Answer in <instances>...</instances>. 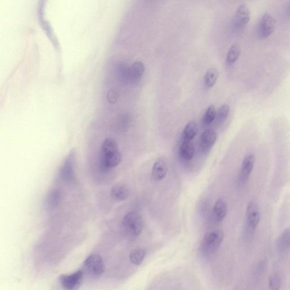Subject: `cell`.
<instances>
[{
    "instance_id": "obj_1",
    "label": "cell",
    "mask_w": 290,
    "mask_h": 290,
    "mask_svg": "<svg viewBox=\"0 0 290 290\" xmlns=\"http://www.w3.org/2000/svg\"><path fill=\"white\" fill-rule=\"evenodd\" d=\"M122 154L119 152L115 139H105L101 145L100 154V164L105 170L114 168L121 162Z\"/></svg>"
},
{
    "instance_id": "obj_2",
    "label": "cell",
    "mask_w": 290,
    "mask_h": 290,
    "mask_svg": "<svg viewBox=\"0 0 290 290\" xmlns=\"http://www.w3.org/2000/svg\"><path fill=\"white\" fill-rule=\"evenodd\" d=\"M224 238V232L220 230L207 233L199 245V254L204 258L212 257L219 249Z\"/></svg>"
},
{
    "instance_id": "obj_3",
    "label": "cell",
    "mask_w": 290,
    "mask_h": 290,
    "mask_svg": "<svg viewBox=\"0 0 290 290\" xmlns=\"http://www.w3.org/2000/svg\"><path fill=\"white\" fill-rule=\"evenodd\" d=\"M144 221L136 212H130L126 215L122 222V226L127 235L135 237L140 235L144 228Z\"/></svg>"
},
{
    "instance_id": "obj_4",
    "label": "cell",
    "mask_w": 290,
    "mask_h": 290,
    "mask_svg": "<svg viewBox=\"0 0 290 290\" xmlns=\"http://www.w3.org/2000/svg\"><path fill=\"white\" fill-rule=\"evenodd\" d=\"M276 21L272 15L265 13L259 18L256 32L260 39H266L272 35L276 29Z\"/></svg>"
},
{
    "instance_id": "obj_5",
    "label": "cell",
    "mask_w": 290,
    "mask_h": 290,
    "mask_svg": "<svg viewBox=\"0 0 290 290\" xmlns=\"http://www.w3.org/2000/svg\"><path fill=\"white\" fill-rule=\"evenodd\" d=\"M251 18V12L246 5L242 4L237 8L233 17V28L236 31H242L249 22Z\"/></svg>"
},
{
    "instance_id": "obj_6",
    "label": "cell",
    "mask_w": 290,
    "mask_h": 290,
    "mask_svg": "<svg viewBox=\"0 0 290 290\" xmlns=\"http://www.w3.org/2000/svg\"><path fill=\"white\" fill-rule=\"evenodd\" d=\"M74 153L71 152L64 161L60 169V176L64 182L71 183L75 179Z\"/></svg>"
},
{
    "instance_id": "obj_7",
    "label": "cell",
    "mask_w": 290,
    "mask_h": 290,
    "mask_svg": "<svg viewBox=\"0 0 290 290\" xmlns=\"http://www.w3.org/2000/svg\"><path fill=\"white\" fill-rule=\"evenodd\" d=\"M85 267L90 274L100 276L104 272V265L102 258L98 255H90L85 261Z\"/></svg>"
},
{
    "instance_id": "obj_8",
    "label": "cell",
    "mask_w": 290,
    "mask_h": 290,
    "mask_svg": "<svg viewBox=\"0 0 290 290\" xmlns=\"http://www.w3.org/2000/svg\"><path fill=\"white\" fill-rule=\"evenodd\" d=\"M246 217L248 224L251 228L255 229L258 227L261 220V213L257 202L251 201L248 203Z\"/></svg>"
},
{
    "instance_id": "obj_9",
    "label": "cell",
    "mask_w": 290,
    "mask_h": 290,
    "mask_svg": "<svg viewBox=\"0 0 290 290\" xmlns=\"http://www.w3.org/2000/svg\"><path fill=\"white\" fill-rule=\"evenodd\" d=\"M145 70L144 64L141 62H135L128 67L129 84H136L140 81Z\"/></svg>"
},
{
    "instance_id": "obj_10",
    "label": "cell",
    "mask_w": 290,
    "mask_h": 290,
    "mask_svg": "<svg viewBox=\"0 0 290 290\" xmlns=\"http://www.w3.org/2000/svg\"><path fill=\"white\" fill-rule=\"evenodd\" d=\"M82 278L81 271L69 275H63L60 277V283L66 290H74L80 284Z\"/></svg>"
},
{
    "instance_id": "obj_11",
    "label": "cell",
    "mask_w": 290,
    "mask_h": 290,
    "mask_svg": "<svg viewBox=\"0 0 290 290\" xmlns=\"http://www.w3.org/2000/svg\"><path fill=\"white\" fill-rule=\"evenodd\" d=\"M168 166L167 161L161 158L154 163L152 169V176L154 180L158 182L163 179L166 176Z\"/></svg>"
},
{
    "instance_id": "obj_12",
    "label": "cell",
    "mask_w": 290,
    "mask_h": 290,
    "mask_svg": "<svg viewBox=\"0 0 290 290\" xmlns=\"http://www.w3.org/2000/svg\"><path fill=\"white\" fill-rule=\"evenodd\" d=\"M255 160V156L254 154H248L244 158L240 173L241 179L244 182L249 178L252 170H253Z\"/></svg>"
},
{
    "instance_id": "obj_13",
    "label": "cell",
    "mask_w": 290,
    "mask_h": 290,
    "mask_svg": "<svg viewBox=\"0 0 290 290\" xmlns=\"http://www.w3.org/2000/svg\"><path fill=\"white\" fill-rule=\"evenodd\" d=\"M195 148L191 141L183 140L179 146V154L182 160L191 161L194 156Z\"/></svg>"
},
{
    "instance_id": "obj_14",
    "label": "cell",
    "mask_w": 290,
    "mask_h": 290,
    "mask_svg": "<svg viewBox=\"0 0 290 290\" xmlns=\"http://www.w3.org/2000/svg\"><path fill=\"white\" fill-rule=\"evenodd\" d=\"M213 212L217 222H221L225 219L227 213V203L225 198L218 199L214 206Z\"/></svg>"
},
{
    "instance_id": "obj_15",
    "label": "cell",
    "mask_w": 290,
    "mask_h": 290,
    "mask_svg": "<svg viewBox=\"0 0 290 290\" xmlns=\"http://www.w3.org/2000/svg\"><path fill=\"white\" fill-rule=\"evenodd\" d=\"M111 196L116 201H124L129 196V191L124 184H118L112 188Z\"/></svg>"
},
{
    "instance_id": "obj_16",
    "label": "cell",
    "mask_w": 290,
    "mask_h": 290,
    "mask_svg": "<svg viewBox=\"0 0 290 290\" xmlns=\"http://www.w3.org/2000/svg\"><path fill=\"white\" fill-rule=\"evenodd\" d=\"M217 141V133L212 128H208L201 134V143L203 148H211Z\"/></svg>"
},
{
    "instance_id": "obj_17",
    "label": "cell",
    "mask_w": 290,
    "mask_h": 290,
    "mask_svg": "<svg viewBox=\"0 0 290 290\" xmlns=\"http://www.w3.org/2000/svg\"><path fill=\"white\" fill-rule=\"evenodd\" d=\"M62 201V193L59 190H52L47 195L46 203L48 209L58 208Z\"/></svg>"
},
{
    "instance_id": "obj_18",
    "label": "cell",
    "mask_w": 290,
    "mask_h": 290,
    "mask_svg": "<svg viewBox=\"0 0 290 290\" xmlns=\"http://www.w3.org/2000/svg\"><path fill=\"white\" fill-rule=\"evenodd\" d=\"M218 77H219V72L215 67H211L207 70L203 77V82L205 87L208 89L212 88L216 84Z\"/></svg>"
},
{
    "instance_id": "obj_19",
    "label": "cell",
    "mask_w": 290,
    "mask_h": 290,
    "mask_svg": "<svg viewBox=\"0 0 290 290\" xmlns=\"http://www.w3.org/2000/svg\"><path fill=\"white\" fill-rule=\"evenodd\" d=\"M198 126L196 123L191 121L188 123L183 130V140L192 141L198 133Z\"/></svg>"
},
{
    "instance_id": "obj_20",
    "label": "cell",
    "mask_w": 290,
    "mask_h": 290,
    "mask_svg": "<svg viewBox=\"0 0 290 290\" xmlns=\"http://www.w3.org/2000/svg\"><path fill=\"white\" fill-rule=\"evenodd\" d=\"M241 54V48L238 44H233L229 48L226 56V64L232 65L238 61Z\"/></svg>"
},
{
    "instance_id": "obj_21",
    "label": "cell",
    "mask_w": 290,
    "mask_h": 290,
    "mask_svg": "<svg viewBox=\"0 0 290 290\" xmlns=\"http://www.w3.org/2000/svg\"><path fill=\"white\" fill-rule=\"evenodd\" d=\"M290 232L288 228L282 232L277 240V245L279 251L282 252H285L289 249L290 247Z\"/></svg>"
},
{
    "instance_id": "obj_22",
    "label": "cell",
    "mask_w": 290,
    "mask_h": 290,
    "mask_svg": "<svg viewBox=\"0 0 290 290\" xmlns=\"http://www.w3.org/2000/svg\"><path fill=\"white\" fill-rule=\"evenodd\" d=\"M217 108L214 105H211L206 109L204 115L203 116L202 122L205 125H209L212 123L217 116Z\"/></svg>"
},
{
    "instance_id": "obj_23",
    "label": "cell",
    "mask_w": 290,
    "mask_h": 290,
    "mask_svg": "<svg viewBox=\"0 0 290 290\" xmlns=\"http://www.w3.org/2000/svg\"><path fill=\"white\" fill-rule=\"evenodd\" d=\"M146 255V252L143 249H137L131 252L129 258L130 261L135 265H138L142 262Z\"/></svg>"
},
{
    "instance_id": "obj_24",
    "label": "cell",
    "mask_w": 290,
    "mask_h": 290,
    "mask_svg": "<svg viewBox=\"0 0 290 290\" xmlns=\"http://www.w3.org/2000/svg\"><path fill=\"white\" fill-rule=\"evenodd\" d=\"M230 111V108L228 104L221 105L217 112L216 118L218 124L223 123L228 118Z\"/></svg>"
},
{
    "instance_id": "obj_25",
    "label": "cell",
    "mask_w": 290,
    "mask_h": 290,
    "mask_svg": "<svg viewBox=\"0 0 290 290\" xmlns=\"http://www.w3.org/2000/svg\"><path fill=\"white\" fill-rule=\"evenodd\" d=\"M281 280L277 274H273L269 280V288L271 290H278L281 288Z\"/></svg>"
},
{
    "instance_id": "obj_26",
    "label": "cell",
    "mask_w": 290,
    "mask_h": 290,
    "mask_svg": "<svg viewBox=\"0 0 290 290\" xmlns=\"http://www.w3.org/2000/svg\"><path fill=\"white\" fill-rule=\"evenodd\" d=\"M130 123V118L129 115L124 114L120 116L118 120V126L121 129H126L129 126Z\"/></svg>"
},
{
    "instance_id": "obj_27",
    "label": "cell",
    "mask_w": 290,
    "mask_h": 290,
    "mask_svg": "<svg viewBox=\"0 0 290 290\" xmlns=\"http://www.w3.org/2000/svg\"><path fill=\"white\" fill-rule=\"evenodd\" d=\"M120 96L119 93L117 90L111 89L107 95V99L111 104H114L118 100Z\"/></svg>"
}]
</instances>
